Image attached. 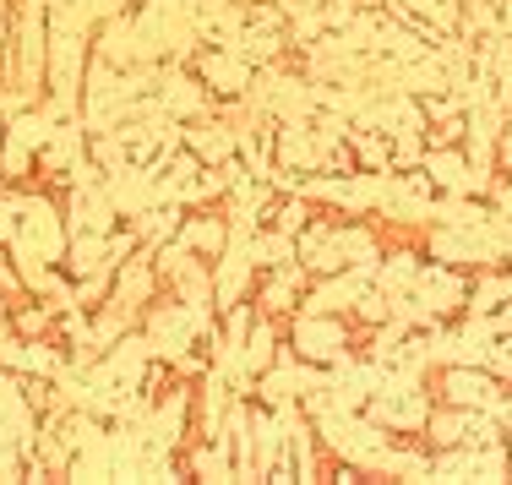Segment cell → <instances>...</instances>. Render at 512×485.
Listing matches in <instances>:
<instances>
[{"label": "cell", "instance_id": "6da1fadb", "mask_svg": "<svg viewBox=\"0 0 512 485\" xmlns=\"http://www.w3.org/2000/svg\"><path fill=\"white\" fill-rule=\"evenodd\" d=\"M289 349L322 371H338L355 360V327H349V317H327V311H295Z\"/></svg>", "mask_w": 512, "mask_h": 485}, {"label": "cell", "instance_id": "7a4b0ae2", "mask_svg": "<svg viewBox=\"0 0 512 485\" xmlns=\"http://www.w3.org/2000/svg\"><path fill=\"white\" fill-rule=\"evenodd\" d=\"M409 295L420 306L425 327H447L469 306V278H463V268H447V262H420V278H414Z\"/></svg>", "mask_w": 512, "mask_h": 485}, {"label": "cell", "instance_id": "3957f363", "mask_svg": "<svg viewBox=\"0 0 512 485\" xmlns=\"http://www.w3.org/2000/svg\"><path fill=\"white\" fill-rule=\"evenodd\" d=\"M436 404H458V409H496V398L507 393L485 366H436Z\"/></svg>", "mask_w": 512, "mask_h": 485}, {"label": "cell", "instance_id": "277c9868", "mask_svg": "<svg viewBox=\"0 0 512 485\" xmlns=\"http://www.w3.org/2000/svg\"><path fill=\"white\" fill-rule=\"evenodd\" d=\"M273 148H278V175H295L300 180L316 175V120H284V126L273 131Z\"/></svg>", "mask_w": 512, "mask_h": 485}, {"label": "cell", "instance_id": "5b68a950", "mask_svg": "<svg viewBox=\"0 0 512 485\" xmlns=\"http://www.w3.org/2000/svg\"><path fill=\"white\" fill-rule=\"evenodd\" d=\"M306 262H284V268H267V284L256 289V306L267 311V317H289V311H300V300H306Z\"/></svg>", "mask_w": 512, "mask_h": 485}, {"label": "cell", "instance_id": "8992f818", "mask_svg": "<svg viewBox=\"0 0 512 485\" xmlns=\"http://www.w3.org/2000/svg\"><path fill=\"white\" fill-rule=\"evenodd\" d=\"M284 355V344H278V317H256L251 322V333H246V344H240V360H246V371H256V377H262L267 366H273V360Z\"/></svg>", "mask_w": 512, "mask_h": 485}, {"label": "cell", "instance_id": "52a82bcc", "mask_svg": "<svg viewBox=\"0 0 512 485\" xmlns=\"http://www.w3.org/2000/svg\"><path fill=\"white\" fill-rule=\"evenodd\" d=\"M507 295H512L507 273L502 268H480V273H474V284H469V306H463V311H474V317H496V311L507 306Z\"/></svg>", "mask_w": 512, "mask_h": 485}, {"label": "cell", "instance_id": "ba28073f", "mask_svg": "<svg viewBox=\"0 0 512 485\" xmlns=\"http://www.w3.org/2000/svg\"><path fill=\"white\" fill-rule=\"evenodd\" d=\"M207 82H213L218 93L251 88V60L246 55H213V60H207Z\"/></svg>", "mask_w": 512, "mask_h": 485}, {"label": "cell", "instance_id": "9c48e42d", "mask_svg": "<svg viewBox=\"0 0 512 485\" xmlns=\"http://www.w3.org/2000/svg\"><path fill=\"white\" fill-rule=\"evenodd\" d=\"M485 371H491V377L512 393V344H507V338H496V344H491V355H485Z\"/></svg>", "mask_w": 512, "mask_h": 485}, {"label": "cell", "instance_id": "30bf717a", "mask_svg": "<svg viewBox=\"0 0 512 485\" xmlns=\"http://www.w3.org/2000/svg\"><path fill=\"white\" fill-rule=\"evenodd\" d=\"M191 240H197L202 251H218V246H224V224H218V218H207V224L191 229Z\"/></svg>", "mask_w": 512, "mask_h": 485}, {"label": "cell", "instance_id": "8fae6325", "mask_svg": "<svg viewBox=\"0 0 512 485\" xmlns=\"http://www.w3.org/2000/svg\"><path fill=\"white\" fill-rule=\"evenodd\" d=\"M197 142H202L207 153H229V131H224V126H202Z\"/></svg>", "mask_w": 512, "mask_h": 485}, {"label": "cell", "instance_id": "7c38bea8", "mask_svg": "<svg viewBox=\"0 0 512 485\" xmlns=\"http://www.w3.org/2000/svg\"><path fill=\"white\" fill-rule=\"evenodd\" d=\"M496 333H502V338L512 333V300H507V306H502V311H496Z\"/></svg>", "mask_w": 512, "mask_h": 485}, {"label": "cell", "instance_id": "4fadbf2b", "mask_svg": "<svg viewBox=\"0 0 512 485\" xmlns=\"http://www.w3.org/2000/svg\"><path fill=\"white\" fill-rule=\"evenodd\" d=\"M502 273H507V289H512V268H502ZM507 300H512V295H507Z\"/></svg>", "mask_w": 512, "mask_h": 485}, {"label": "cell", "instance_id": "5bb4252c", "mask_svg": "<svg viewBox=\"0 0 512 485\" xmlns=\"http://www.w3.org/2000/svg\"><path fill=\"white\" fill-rule=\"evenodd\" d=\"M507 453H512V431H507Z\"/></svg>", "mask_w": 512, "mask_h": 485}, {"label": "cell", "instance_id": "9a60e30c", "mask_svg": "<svg viewBox=\"0 0 512 485\" xmlns=\"http://www.w3.org/2000/svg\"><path fill=\"white\" fill-rule=\"evenodd\" d=\"M507 344H512V333H507Z\"/></svg>", "mask_w": 512, "mask_h": 485}]
</instances>
